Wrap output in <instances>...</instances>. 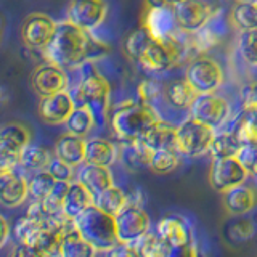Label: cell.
<instances>
[{"instance_id":"cell-7","label":"cell","mask_w":257,"mask_h":257,"mask_svg":"<svg viewBox=\"0 0 257 257\" xmlns=\"http://www.w3.org/2000/svg\"><path fill=\"white\" fill-rule=\"evenodd\" d=\"M185 80L198 95L215 93L223 82V71L215 60L209 56H198L188 64Z\"/></svg>"},{"instance_id":"cell-5","label":"cell","mask_w":257,"mask_h":257,"mask_svg":"<svg viewBox=\"0 0 257 257\" xmlns=\"http://www.w3.org/2000/svg\"><path fill=\"white\" fill-rule=\"evenodd\" d=\"M185 53L187 45L174 32L164 39H151L137 63L148 72H164L175 68L183 60Z\"/></svg>"},{"instance_id":"cell-42","label":"cell","mask_w":257,"mask_h":257,"mask_svg":"<svg viewBox=\"0 0 257 257\" xmlns=\"http://www.w3.org/2000/svg\"><path fill=\"white\" fill-rule=\"evenodd\" d=\"M47 171L50 172L56 182H74L72 177H74V167H71L69 164H66L64 161L53 158L52 163L48 164Z\"/></svg>"},{"instance_id":"cell-3","label":"cell","mask_w":257,"mask_h":257,"mask_svg":"<svg viewBox=\"0 0 257 257\" xmlns=\"http://www.w3.org/2000/svg\"><path fill=\"white\" fill-rule=\"evenodd\" d=\"M77 106H87L92 111L96 127L104 125L111 106V85L92 63L80 68V82L77 85Z\"/></svg>"},{"instance_id":"cell-46","label":"cell","mask_w":257,"mask_h":257,"mask_svg":"<svg viewBox=\"0 0 257 257\" xmlns=\"http://www.w3.org/2000/svg\"><path fill=\"white\" fill-rule=\"evenodd\" d=\"M12 257H44V255L26 244H18V247L13 251Z\"/></svg>"},{"instance_id":"cell-25","label":"cell","mask_w":257,"mask_h":257,"mask_svg":"<svg viewBox=\"0 0 257 257\" xmlns=\"http://www.w3.org/2000/svg\"><path fill=\"white\" fill-rule=\"evenodd\" d=\"M143 139L155 151H177V127L163 119Z\"/></svg>"},{"instance_id":"cell-33","label":"cell","mask_w":257,"mask_h":257,"mask_svg":"<svg viewBox=\"0 0 257 257\" xmlns=\"http://www.w3.org/2000/svg\"><path fill=\"white\" fill-rule=\"evenodd\" d=\"M243 147L244 145L236 139V135L233 132H220L215 135L209 153H211V156L214 159L236 158Z\"/></svg>"},{"instance_id":"cell-51","label":"cell","mask_w":257,"mask_h":257,"mask_svg":"<svg viewBox=\"0 0 257 257\" xmlns=\"http://www.w3.org/2000/svg\"><path fill=\"white\" fill-rule=\"evenodd\" d=\"M235 2H243V0H235Z\"/></svg>"},{"instance_id":"cell-8","label":"cell","mask_w":257,"mask_h":257,"mask_svg":"<svg viewBox=\"0 0 257 257\" xmlns=\"http://www.w3.org/2000/svg\"><path fill=\"white\" fill-rule=\"evenodd\" d=\"M31 142V132L20 122H8L0 131V171H13L23 150Z\"/></svg>"},{"instance_id":"cell-48","label":"cell","mask_w":257,"mask_h":257,"mask_svg":"<svg viewBox=\"0 0 257 257\" xmlns=\"http://www.w3.org/2000/svg\"><path fill=\"white\" fill-rule=\"evenodd\" d=\"M183 251V257H204V254H203V251L196 246V244H190L188 247H185V249H182Z\"/></svg>"},{"instance_id":"cell-15","label":"cell","mask_w":257,"mask_h":257,"mask_svg":"<svg viewBox=\"0 0 257 257\" xmlns=\"http://www.w3.org/2000/svg\"><path fill=\"white\" fill-rule=\"evenodd\" d=\"M31 84H32V88H34V92L44 98V96L68 92L69 77L66 74V69H63L52 63H45V64H40V66L36 68V71L32 72Z\"/></svg>"},{"instance_id":"cell-11","label":"cell","mask_w":257,"mask_h":257,"mask_svg":"<svg viewBox=\"0 0 257 257\" xmlns=\"http://www.w3.org/2000/svg\"><path fill=\"white\" fill-rule=\"evenodd\" d=\"M106 0H71L66 8V21L74 26L93 32L106 20Z\"/></svg>"},{"instance_id":"cell-38","label":"cell","mask_w":257,"mask_h":257,"mask_svg":"<svg viewBox=\"0 0 257 257\" xmlns=\"http://www.w3.org/2000/svg\"><path fill=\"white\" fill-rule=\"evenodd\" d=\"M151 39H153L151 34L145 26H140L139 29H135L125 39V52H127V55L137 61V60H139L140 53L145 50V47L150 44Z\"/></svg>"},{"instance_id":"cell-35","label":"cell","mask_w":257,"mask_h":257,"mask_svg":"<svg viewBox=\"0 0 257 257\" xmlns=\"http://www.w3.org/2000/svg\"><path fill=\"white\" fill-rule=\"evenodd\" d=\"M56 180L48 171L36 172L29 179V195L36 201H44L55 188Z\"/></svg>"},{"instance_id":"cell-9","label":"cell","mask_w":257,"mask_h":257,"mask_svg":"<svg viewBox=\"0 0 257 257\" xmlns=\"http://www.w3.org/2000/svg\"><path fill=\"white\" fill-rule=\"evenodd\" d=\"M171 7L177 28L187 34H196L203 31L214 16V10L207 0H183Z\"/></svg>"},{"instance_id":"cell-24","label":"cell","mask_w":257,"mask_h":257,"mask_svg":"<svg viewBox=\"0 0 257 257\" xmlns=\"http://www.w3.org/2000/svg\"><path fill=\"white\" fill-rule=\"evenodd\" d=\"M231 132L243 145L257 147V103L243 108L233 124Z\"/></svg>"},{"instance_id":"cell-52","label":"cell","mask_w":257,"mask_h":257,"mask_svg":"<svg viewBox=\"0 0 257 257\" xmlns=\"http://www.w3.org/2000/svg\"><path fill=\"white\" fill-rule=\"evenodd\" d=\"M255 2H257V0H255Z\"/></svg>"},{"instance_id":"cell-2","label":"cell","mask_w":257,"mask_h":257,"mask_svg":"<svg viewBox=\"0 0 257 257\" xmlns=\"http://www.w3.org/2000/svg\"><path fill=\"white\" fill-rule=\"evenodd\" d=\"M161 120L153 104L142 101H124L116 106L111 114V127L122 143L140 140L151 127Z\"/></svg>"},{"instance_id":"cell-49","label":"cell","mask_w":257,"mask_h":257,"mask_svg":"<svg viewBox=\"0 0 257 257\" xmlns=\"http://www.w3.org/2000/svg\"><path fill=\"white\" fill-rule=\"evenodd\" d=\"M164 5H169L166 0H145V7L147 8H159Z\"/></svg>"},{"instance_id":"cell-6","label":"cell","mask_w":257,"mask_h":257,"mask_svg":"<svg viewBox=\"0 0 257 257\" xmlns=\"http://www.w3.org/2000/svg\"><path fill=\"white\" fill-rule=\"evenodd\" d=\"M215 128L188 117L177 127V151L187 158H201L211 150Z\"/></svg>"},{"instance_id":"cell-39","label":"cell","mask_w":257,"mask_h":257,"mask_svg":"<svg viewBox=\"0 0 257 257\" xmlns=\"http://www.w3.org/2000/svg\"><path fill=\"white\" fill-rule=\"evenodd\" d=\"M239 53L244 61L252 64V66H257V29L241 32Z\"/></svg>"},{"instance_id":"cell-13","label":"cell","mask_w":257,"mask_h":257,"mask_svg":"<svg viewBox=\"0 0 257 257\" xmlns=\"http://www.w3.org/2000/svg\"><path fill=\"white\" fill-rule=\"evenodd\" d=\"M117 235L120 244H134L150 233L151 220L142 206H127L116 217Z\"/></svg>"},{"instance_id":"cell-20","label":"cell","mask_w":257,"mask_h":257,"mask_svg":"<svg viewBox=\"0 0 257 257\" xmlns=\"http://www.w3.org/2000/svg\"><path fill=\"white\" fill-rule=\"evenodd\" d=\"M87 156V140L82 137L64 134L55 143V158L64 161L71 167L85 164Z\"/></svg>"},{"instance_id":"cell-45","label":"cell","mask_w":257,"mask_h":257,"mask_svg":"<svg viewBox=\"0 0 257 257\" xmlns=\"http://www.w3.org/2000/svg\"><path fill=\"white\" fill-rule=\"evenodd\" d=\"M241 100H243V108L257 103V82L246 85L243 90H241Z\"/></svg>"},{"instance_id":"cell-1","label":"cell","mask_w":257,"mask_h":257,"mask_svg":"<svg viewBox=\"0 0 257 257\" xmlns=\"http://www.w3.org/2000/svg\"><path fill=\"white\" fill-rule=\"evenodd\" d=\"M104 50L106 45L96 40L92 32L80 29L69 21H61L52 42L42 53L47 63L56 64L63 69H76L106 53Z\"/></svg>"},{"instance_id":"cell-44","label":"cell","mask_w":257,"mask_h":257,"mask_svg":"<svg viewBox=\"0 0 257 257\" xmlns=\"http://www.w3.org/2000/svg\"><path fill=\"white\" fill-rule=\"evenodd\" d=\"M108 257H142V255L132 244H119L112 251H109Z\"/></svg>"},{"instance_id":"cell-28","label":"cell","mask_w":257,"mask_h":257,"mask_svg":"<svg viewBox=\"0 0 257 257\" xmlns=\"http://www.w3.org/2000/svg\"><path fill=\"white\" fill-rule=\"evenodd\" d=\"M60 252L61 257H95L98 251L80 235L77 228H74L68 231L66 235H63Z\"/></svg>"},{"instance_id":"cell-27","label":"cell","mask_w":257,"mask_h":257,"mask_svg":"<svg viewBox=\"0 0 257 257\" xmlns=\"http://www.w3.org/2000/svg\"><path fill=\"white\" fill-rule=\"evenodd\" d=\"M164 95L169 104L179 109H190L199 96L185 79H175L172 82H169Z\"/></svg>"},{"instance_id":"cell-30","label":"cell","mask_w":257,"mask_h":257,"mask_svg":"<svg viewBox=\"0 0 257 257\" xmlns=\"http://www.w3.org/2000/svg\"><path fill=\"white\" fill-rule=\"evenodd\" d=\"M142 257H172L174 249L158 233H148L132 244Z\"/></svg>"},{"instance_id":"cell-23","label":"cell","mask_w":257,"mask_h":257,"mask_svg":"<svg viewBox=\"0 0 257 257\" xmlns=\"http://www.w3.org/2000/svg\"><path fill=\"white\" fill-rule=\"evenodd\" d=\"M95 204V198L79 180L71 182L69 191L63 204V214L71 220H76L88 207Z\"/></svg>"},{"instance_id":"cell-16","label":"cell","mask_w":257,"mask_h":257,"mask_svg":"<svg viewBox=\"0 0 257 257\" xmlns=\"http://www.w3.org/2000/svg\"><path fill=\"white\" fill-rule=\"evenodd\" d=\"M77 108L74 96L69 92H61L56 95L44 96L39 103V116L44 122L50 125L66 124L71 114Z\"/></svg>"},{"instance_id":"cell-17","label":"cell","mask_w":257,"mask_h":257,"mask_svg":"<svg viewBox=\"0 0 257 257\" xmlns=\"http://www.w3.org/2000/svg\"><path fill=\"white\" fill-rule=\"evenodd\" d=\"M156 233L174 251H180V249L188 247L193 243L190 225L187 223V220L179 215H171L161 219L158 223Z\"/></svg>"},{"instance_id":"cell-18","label":"cell","mask_w":257,"mask_h":257,"mask_svg":"<svg viewBox=\"0 0 257 257\" xmlns=\"http://www.w3.org/2000/svg\"><path fill=\"white\" fill-rule=\"evenodd\" d=\"M29 195V180L13 171H0V201L7 207H16Z\"/></svg>"},{"instance_id":"cell-4","label":"cell","mask_w":257,"mask_h":257,"mask_svg":"<svg viewBox=\"0 0 257 257\" xmlns=\"http://www.w3.org/2000/svg\"><path fill=\"white\" fill-rule=\"evenodd\" d=\"M77 231L90 243L96 251H112L117 247L119 235L116 217L106 214L98 206L88 207L87 211L74 220Z\"/></svg>"},{"instance_id":"cell-41","label":"cell","mask_w":257,"mask_h":257,"mask_svg":"<svg viewBox=\"0 0 257 257\" xmlns=\"http://www.w3.org/2000/svg\"><path fill=\"white\" fill-rule=\"evenodd\" d=\"M161 93H163V87L155 79H147L137 87V98L142 103L153 104V101H156Z\"/></svg>"},{"instance_id":"cell-37","label":"cell","mask_w":257,"mask_h":257,"mask_svg":"<svg viewBox=\"0 0 257 257\" xmlns=\"http://www.w3.org/2000/svg\"><path fill=\"white\" fill-rule=\"evenodd\" d=\"M180 164V153L179 151H156L153 156L150 169L156 174H169L174 172Z\"/></svg>"},{"instance_id":"cell-10","label":"cell","mask_w":257,"mask_h":257,"mask_svg":"<svg viewBox=\"0 0 257 257\" xmlns=\"http://www.w3.org/2000/svg\"><path fill=\"white\" fill-rule=\"evenodd\" d=\"M247 175L249 172L238 158L212 159L209 167V183L220 195L243 185Z\"/></svg>"},{"instance_id":"cell-19","label":"cell","mask_w":257,"mask_h":257,"mask_svg":"<svg viewBox=\"0 0 257 257\" xmlns=\"http://www.w3.org/2000/svg\"><path fill=\"white\" fill-rule=\"evenodd\" d=\"M142 26L148 29L153 39H164L167 36L174 34L177 23L174 18L172 7L164 5L159 8H147Z\"/></svg>"},{"instance_id":"cell-36","label":"cell","mask_w":257,"mask_h":257,"mask_svg":"<svg viewBox=\"0 0 257 257\" xmlns=\"http://www.w3.org/2000/svg\"><path fill=\"white\" fill-rule=\"evenodd\" d=\"M69 187H71V182H56L52 193L42 201V204H44L48 215L63 214V204H64V199H66V195L69 191Z\"/></svg>"},{"instance_id":"cell-50","label":"cell","mask_w":257,"mask_h":257,"mask_svg":"<svg viewBox=\"0 0 257 257\" xmlns=\"http://www.w3.org/2000/svg\"><path fill=\"white\" fill-rule=\"evenodd\" d=\"M166 2H167L169 5H175V4H180V2H183V0H166Z\"/></svg>"},{"instance_id":"cell-14","label":"cell","mask_w":257,"mask_h":257,"mask_svg":"<svg viewBox=\"0 0 257 257\" xmlns=\"http://www.w3.org/2000/svg\"><path fill=\"white\" fill-rule=\"evenodd\" d=\"M230 116V103L220 95H199L190 108V117L212 128L220 127Z\"/></svg>"},{"instance_id":"cell-32","label":"cell","mask_w":257,"mask_h":257,"mask_svg":"<svg viewBox=\"0 0 257 257\" xmlns=\"http://www.w3.org/2000/svg\"><path fill=\"white\" fill-rule=\"evenodd\" d=\"M50 163H52V158L48 150L36 143H29L28 147L23 150L20 156V166L28 169V171H37V172L47 171V167Z\"/></svg>"},{"instance_id":"cell-22","label":"cell","mask_w":257,"mask_h":257,"mask_svg":"<svg viewBox=\"0 0 257 257\" xmlns=\"http://www.w3.org/2000/svg\"><path fill=\"white\" fill-rule=\"evenodd\" d=\"M223 206L233 215H243L251 212L257 206V190L251 185H239L223 193Z\"/></svg>"},{"instance_id":"cell-21","label":"cell","mask_w":257,"mask_h":257,"mask_svg":"<svg viewBox=\"0 0 257 257\" xmlns=\"http://www.w3.org/2000/svg\"><path fill=\"white\" fill-rule=\"evenodd\" d=\"M77 180L92 193L93 198L101 195V193L106 191L108 188L114 187V179H112L109 167L88 164V163H85L82 169L79 171Z\"/></svg>"},{"instance_id":"cell-29","label":"cell","mask_w":257,"mask_h":257,"mask_svg":"<svg viewBox=\"0 0 257 257\" xmlns=\"http://www.w3.org/2000/svg\"><path fill=\"white\" fill-rule=\"evenodd\" d=\"M95 206H98L101 211L112 217H117L128 206V195L114 185L95 198Z\"/></svg>"},{"instance_id":"cell-43","label":"cell","mask_w":257,"mask_h":257,"mask_svg":"<svg viewBox=\"0 0 257 257\" xmlns=\"http://www.w3.org/2000/svg\"><path fill=\"white\" fill-rule=\"evenodd\" d=\"M236 158L241 161V164L246 167V171L249 174H252L257 179V147H252V145H244Z\"/></svg>"},{"instance_id":"cell-26","label":"cell","mask_w":257,"mask_h":257,"mask_svg":"<svg viewBox=\"0 0 257 257\" xmlns=\"http://www.w3.org/2000/svg\"><path fill=\"white\" fill-rule=\"evenodd\" d=\"M119 158L116 145L106 139H90L87 140V156L85 163L111 167Z\"/></svg>"},{"instance_id":"cell-34","label":"cell","mask_w":257,"mask_h":257,"mask_svg":"<svg viewBox=\"0 0 257 257\" xmlns=\"http://www.w3.org/2000/svg\"><path fill=\"white\" fill-rule=\"evenodd\" d=\"M64 125H66V128H68V134L82 137L84 139L85 135L90 134V131L96 125V122H95V117L92 114V111L87 106H77Z\"/></svg>"},{"instance_id":"cell-12","label":"cell","mask_w":257,"mask_h":257,"mask_svg":"<svg viewBox=\"0 0 257 257\" xmlns=\"http://www.w3.org/2000/svg\"><path fill=\"white\" fill-rule=\"evenodd\" d=\"M58 23L45 13H31L21 26V39L29 48L44 52L52 42Z\"/></svg>"},{"instance_id":"cell-47","label":"cell","mask_w":257,"mask_h":257,"mask_svg":"<svg viewBox=\"0 0 257 257\" xmlns=\"http://www.w3.org/2000/svg\"><path fill=\"white\" fill-rule=\"evenodd\" d=\"M0 227H2V235H0V247L7 244L8 238H10V225H8L5 217H0Z\"/></svg>"},{"instance_id":"cell-31","label":"cell","mask_w":257,"mask_h":257,"mask_svg":"<svg viewBox=\"0 0 257 257\" xmlns=\"http://www.w3.org/2000/svg\"><path fill=\"white\" fill-rule=\"evenodd\" d=\"M231 21L236 28L241 29V32L257 29V2L255 0L236 2L231 10Z\"/></svg>"},{"instance_id":"cell-40","label":"cell","mask_w":257,"mask_h":257,"mask_svg":"<svg viewBox=\"0 0 257 257\" xmlns=\"http://www.w3.org/2000/svg\"><path fill=\"white\" fill-rule=\"evenodd\" d=\"M40 227H44V222H37L34 219H31V217L24 215L18 222H16L15 228H13L15 238L18 239L20 244H26Z\"/></svg>"}]
</instances>
